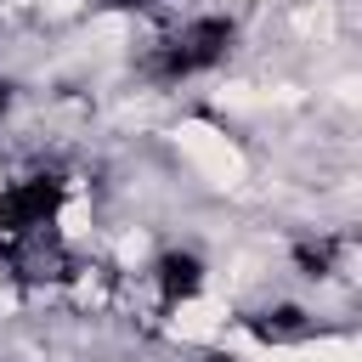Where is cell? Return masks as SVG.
Returning a JSON list of instances; mask_svg holds the SVG:
<instances>
[{"label":"cell","instance_id":"1","mask_svg":"<svg viewBox=\"0 0 362 362\" xmlns=\"http://www.w3.org/2000/svg\"><path fill=\"white\" fill-rule=\"evenodd\" d=\"M175 164L187 181H198L209 198H232V192H249L255 181V153L243 147V136H232L226 124L204 119V113H181L170 130H164Z\"/></svg>","mask_w":362,"mask_h":362},{"label":"cell","instance_id":"2","mask_svg":"<svg viewBox=\"0 0 362 362\" xmlns=\"http://www.w3.org/2000/svg\"><path fill=\"white\" fill-rule=\"evenodd\" d=\"M113 362H136V356H113Z\"/></svg>","mask_w":362,"mask_h":362}]
</instances>
